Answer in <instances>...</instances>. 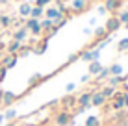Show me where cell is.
Masks as SVG:
<instances>
[{"mask_svg": "<svg viewBox=\"0 0 128 126\" xmlns=\"http://www.w3.org/2000/svg\"><path fill=\"white\" fill-rule=\"evenodd\" d=\"M72 123H74V115L70 113V111H67V110H61V111H58V113L54 115V124L56 126H69Z\"/></svg>", "mask_w": 128, "mask_h": 126, "instance_id": "1", "label": "cell"}, {"mask_svg": "<svg viewBox=\"0 0 128 126\" xmlns=\"http://www.w3.org/2000/svg\"><path fill=\"white\" fill-rule=\"evenodd\" d=\"M24 28L28 30V33H30V35H34V37H41V35H43L41 24H39L37 19H32V17H28V19L24 20Z\"/></svg>", "mask_w": 128, "mask_h": 126, "instance_id": "2", "label": "cell"}, {"mask_svg": "<svg viewBox=\"0 0 128 126\" xmlns=\"http://www.w3.org/2000/svg\"><path fill=\"white\" fill-rule=\"evenodd\" d=\"M124 95H126V93H122V91H115L112 102H110V108H112L113 111H122V110H126V108H124Z\"/></svg>", "mask_w": 128, "mask_h": 126, "instance_id": "3", "label": "cell"}, {"mask_svg": "<svg viewBox=\"0 0 128 126\" xmlns=\"http://www.w3.org/2000/svg\"><path fill=\"white\" fill-rule=\"evenodd\" d=\"M87 7H89V2H87V0H70V2H69L70 15H78V13L86 11Z\"/></svg>", "mask_w": 128, "mask_h": 126, "instance_id": "4", "label": "cell"}, {"mask_svg": "<svg viewBox=\"0 0 128 126\" xmlns=\"http://www.w3.org/2000/svg\"><path fill=\"white\" fill-rule=\"evenodd\" d=\"M80 59L86 63L96 61V59H100V50L98 48H86V50L80 52Z\"/></svg>", "mask_w": 128, "mask_h": 126, "instance_id": "5", "label": "cell"}, {"mask_svg": "<svg viewBox=\"0 0 128 126\" xmlns=\"http://www.w3.org/2000/svg\"><path fill=\"white\" fill-rule=\"evenodd\" d=\"M11 39L13 41H19V43H26L28 41V37H30V33H28V30L24 28V26H20V28H15V30H11Z\"/></svg>", "mask_w": 128, "mask_h": 126, "instance_id": "6", "label": "cell"}, {"mask_svg": "<svg viewBox=\"0 0 128 126\" xmlns=\"http://www.w3.org/2000/svg\"><path fill=\"white\" fill-rule=\"evenodd\" d=\"M45 17H46V19H50L52 22H58V20L63 19L65 15H63V13H61L56 6H48V7H45Z\"/></svg>", "mask_w": 128, "mask_h": 126, "instance_id": "7", "label": "cell"}, {"mask_svg": "<svg viewBox=\"0 0 128 126\" xmlns=\"http://www.w3.org/2000/svg\"><path fill=\"white\" fill-rule=\"evenodd\" d=\"M106 102H108V98H106L104 95L100 93V89H93V97H91V106L100 108V106H106Z\"/></svg>", "mask_w": 128, "mask_h": 126, "instance_id": "8", "label": "cell"}, {"mask_svg": "<svg viewBox=\"0 0 128 126\" xmlns=\"http://www.w3.org/2000/svg\"><path fill=\"white\" fill-rule=\"evenodd\" d=\"M121 22H119V19L117 17H108V20H106V24H104V28H106V32L112 35V33H115L119 28H121Z\"/></svg>", "mask_w": 128, "mask_h": 126, "instance_id": "9", "label": "cell"}, {"mask_svg": "<svg viewBox=\"0 0 128 126\" xmlns=\"http://www.w3.org/2000/svg\"><path fill=\"white\" fill-rule=\"evenodd\" d=\"M91 97H93V91H86V93H82V95H78L76 97V102H78V106H82V108H93L91 106Z\"/></svg>", "mask_w": 128, "mask_h": 126, "instance_id": "10", "label": "cell"}, {"mask_svg": "<svg viewBox=\"0 0 128 126\" xmlns=\"http://www.w3.org/2000/svg\"><path fill=\"white\" fill-rule=\"evenodd\" d=\"M17 61H19V56L4 54V58H2V61H0V65H2V67H6L8 71H10V69H13V67L17 65Z\"/></svg>", "mask_w": 128, "mask_h": 126, "instance_id": "11", "label": "cell"}, {"mask_svg": "<svg viewBox=\"0 0 128 126\" xmlns=\"http://www.w3.org/2000/svg\"><path fill=\"white\" fill-rule=\"evenodd\" d=\"M60 104H61V106H63V110H72V108L74 106H78V102H76V97H74V95L72 93H67V97H63V98H61V100H60Z\"/></svg>", "mask_w": 128, "mask_h": 126, "instance_id": "12", "label": "cell"}, {"mask_svg": "<svg viewBox=\"0 0 128 126\" xmlns=\"http://www.w3.org/2000/svg\"><path fill=\"white\" fill-rule=\"evenodd\" d=\"M19 98V95H15L13 91H4V97H2V106H6V108H10L13 102Z\"/></svg>", "mask_w": 128, "mask_h": 126, "instance_id": "13", "label": "cell"}, {"mask_svg": "<svg viewBox=\"0 0 128 126\" xmlns=\"http://www.w3.org/2000/svg\"><path fill=\"white\" fill-rule=\"evenodd\" d=\"M32 7H34V4H30V2H20V6H19V15H20V19H28L30 13H32Z\"/></svg>", "mask_w": 128, "mask_h": 126, "instance_id": "14", "label": "cell"}, {"mask_svg": "<svg viewBox=\"0 0 128 126\" xmlns=\"http://www.w3.org/2000/svg\"><path fill=\"white\" fill-rule=\"evenodd\" d=\"M104 6L108 9V13H115L117 9H121L122 0H104Z\"/></svg>", "mask_w": 128, "mask_h": 126, "instance_id": "15", "label": "cell"}, {"mask_svg": "<svg viewBox=\"0 0 128 126\" xmlns=\"http://www.w3.org/2000/svg\"><path fill=\"white\" fill-rule=\"evenodd\" d=\"M100 69H102V63H100V59H96V61H91L87 65V74L89 76H96L100 72Z\"/></svg>", "mask_w": 128, "mask_h": 126, "instance_id": "16", "label": "cell"}, {"mask_svg": "<svg viewBox=\"0 0 128 126\" xmlns=\"http://www.w3.org/2000/svg\"><path fill=\"white\" fill-rule=\"evenodd\" d=\"M20 46H22V43H19V41H11L8 43V46H6V54H13V56H17L19 54V50H20Z\"/></svg>", "mask_w": 128, "mask_h": 126, "instance_id": "17", "label": "cell"}, {"mask_svg": "<svg viewBox=\"0 0 128 126\" xmlns=\"http://www.w3.org/2000/svg\"><path fill=\"white\" fill-rule=\"evenodd\" d=\"M93 37H95V41H102V39L110 37V33L106 32V28H104V26H100V28L93 30Z\"/></svg>", "mask_w": 128, "mask_h": 126, "instance_id": "18", "label": "cell"}, {"mask_svg": "<svg viewBox=\"0 0 128 126\" xmlns=\"http://www.w3.org/2000/svg\"><path fill=\"white\" fill-rule=\"evenodd\" d=\"M30 17H32V19H37V20H41L43 17H45V7L34 6V7H32V13H30Z\"/></svg>", "mask_w": 128, "mask_h": 126, "instance_id": "19", "label": "cell"}, {"mask_svg": "<svg viewBox=\"0 0 128 126\" xmlns=\"http://www.w3.org/2000/svg\"><path fill=\"white\" fill-rule=\"evenodd\" d=\"M46 78H48V76H41L39 72H37V74H32V76H30V80H28V85H30V87H35L39 82H45Z\"/></svg>", "mask_w": 128, "mask_h": 126, "instance_id": "20", "label": "cell"}, {"mask_svg": "<svg viewBox=\"0 0 128 126\" xmlns=\"http://www.w3.org/2000/svg\"><path fill=\"white\" fill-rule=\"evenodd\" d=\"M115 87H112V85H104V87H100V93L104 95L106 98H108V100H112L113 98V95H115Z\"/></svg>", "mask_w": 128, "mask_h": 126, "instance_id": "21", "label": "cell"}, {"mask_svg": "<svg viewBox=\"0 0 128 126\" xmlns=\"http://www.w3.org/2000/svg\"><path fill=\"white\" fill-rule=\"evenodd\" d=\"M39 24H41V30H43V33L48 32V30H52L54 28V22H52L50 19H46V17H43L41 20H39Z\"/></svg>", "mask_w": 128, "mask_h": 126, "instance_id": "22", "label": "cell"}, {"mask_svg": "<svg viewBox=\"0 0 128 126\" xmlns=\"http://www.w3.org/2000/svg\"><path fill=\"white\" fill-rule=\"evenodd\" d=\"M11 24H13V17L11 15H4V13H2V22H0V28L8 30V28H11Z\"/></svg>", "mask_w": 128, "mask_h": 126, "instance_id": "23", "label": "cell"}, {"mask_svg": "<svg viewBox=\"0 0 128 126\" xmlns=\"http://www.w3.org/2000/svg\"><path fill=\"white\" fill-rule=\"evenodd\" d=\"M32 52H34V46L32 45H22V46H20V50H19V54H17V56H19V58H26V56H30V54H32Z\"/></svg>", "mask_w": 128, "mask_h": 126, "instance_id": "24", "label": "cell"}, {"mask_svg": "<svg viewBox=\"0 0 128 126\" xmlns=\"http://www.w3.org/2000/svg\"><path fill=\"white\" fill-rule=\"evenodd\" d=\"M110 76H112V74H110V67H102V69H100V72H98V74H96V82L108 80Z\"/></svg>", "mask_w": 128, "mask_h": 126, "instance_id": "25", "label": "cell"}, {"mask_svg": "<svg viewBox=\"0 0 128 126\" xmlns=\"http://www.w3.org/2000/svg\"><path fill=\"white\" fill-rule=\"evenodd\" d=\"M86 126H100V117L89 115V117L86 119Z\"/></svg>", "mask_w": 128, "mask_h": 126, "instance_id": "26", "label": "cell"}, {"mask_svg": "<svg viewBox=\"0 0 128 126\" xmlns=\"http://www.w3.org/2000/svg\"><path fill=\"white\" fill-rule=\"evenodd\" d=\"M110 74H112V76H121L122 74V67L119 63H113L112 67H110Z\"/></svg>", "mask_w": 128, "mask_h": 126, "instance_id": "27", "label": "cell"}, {"mask_svg": "<svg viewBox=\"0 0 128 126\" xmlns=\"http://www.w3.org/2000/svg\"><path fill=\"white\" fill-rule=\"evenodd\" d=\"M4 119L6 121H15L17 119V111L13 110V108H8V110L4 111Z\"/></svg>", "mask_w": 128, "mask_h": 126, "instance_id": "28", "label": "cell"}, {"mask_svg": "<svg viewBox=\"0 0 128 126\" xmlns=\"http://www.w3.org/2000/svg\"><path fill=\"white\" fill-rule=\"evenodd\" d=\"M117 52H128V37L121 39V41L117 43Z\"/></svg>", "mask_w": 128, "mask_h": 126, "instance_id": "29", "label": "cell"}, {"mask_svg": "<svg viewBox=\"0 0 128 126\" xmlns=\"http://www.w3.org/2000/svg\"><path fill=\"white\" fill-rule=\"evenodd\" d=\"M117 19H119V22H121L122 26H124L128 22V11H122V13H119L117 15Z\"/></svg>", "mask_w": 128, "mask_h": 126, "instance_id": "30", "label": "cell"}, {"mask_svg": "<svg viewBox=\"0 0 128 126\" xmlns=\"http://www.w3.org/2000/svg\"><path fill=\"white\" fill-rule=\"evenodd\" d=\"M50 2H52V0H35V2H34V6H39V7H48V6H50Z\"/></svg>", "mask_w": 128, "mask_h": 126, "instance_id": "31", "label": "cell"}, {"mask_svg": "<svg viewBox=\"0 0 128 126\" xmlns=\"http://www.w3.org/2000/svg\"><path fill=\"white\" fill-rule=\"evenodd\" d=\"M67 20H69L67 17H63V19H60L58 22H54V28H58V30H60L61 26H65V24H67Z\"/></svg>", "mask_w": 128, "mask_h": 126, "instance_id": "32", "label": "cell"}, {"mask_svg": "<svg viewBox=\"0 0 128 126\" xmlns=\"http://www.w3.org/2000/svg\"><path fill=\"white\" fill-rule=\"evenodd\" d=\"M6 74H8V69H6V67H2V65H0V84H2V82L6 80Z\"/></svg>", "mask_w": 128, "mask_h": 126, "instance_id": "33", "label": "cell"}, {"mask_svg": "<svg viewBox=\"0 0 128 126\" xmlns=\"http://www.w3.org/2000/svg\"><path fill=\"white\" fill-rule=\"evenodd\" d=\"M76 59H80V52H78V54H70L69 59H67V63H74Z\"/></svg>", "mask_w": 128, "mask_h": 126, "instance_id": "34", "label": "cell"}, {"mask_svg": "<svg viewBox=\"0 0 128 126\" xmlns=\"http://www.w3.org/2000/svg\"><path fill=\"white\" fill-rule=\"evenodd\" d=\"M96 11H98L100 15H106V13H108V9H106V6H104V4H100V6L96 7Z\"/></svg>", "mask_w": 128, "mask_h": 126, "instance_id": "35", "label": "cell"}, {"mask_svg": "<svg viewBox=\"0 0 128 126\" xmlns=\"http://www.w3.org/2000/svg\"><path fill=\"white\" fill-rule=\"evenodd\" d=\"M74 87H76V85H74L72 82H70V84H67V87H65V91H67V93L70 95V93H72V91H74Z\"/></svg>", "mask_w": 128, "mask_h": 126, "instance_id": "36", "label": "cell"}, {"mask_svg": "<svg viewBox=\"0 0 128 126\" xmlns=\"http://www.w3.org/2000/svg\"><path fill=\"white\" fill-rule=\"evenodd\" d=\"M6 43H4V41H0V52H6Z\"/></svg>", "mask_w": 128, "mask_h": 126, "instance_id": "37", "label": "cell"}, {"mask_svg": "<svg viewBox=\"0 0 128 126\" xmlns=\"http://www.w3.org/2000/svg\"><path fill=\"white\" fill-rule=\"evenodd\" d=\"M84 32H86V35H93V30L91 28H84Z\"/></svg>", "mask_w": 128, "mask_h": 126, "instance_id": "38", "label": "cell"}, {"mask_svg": "<svg viewBox=\"0 0 128 126\" xmlns=\"http://www.w3.org/2000/svg\"><path fill=\"white\" fill-rule=\"evenodd\" d=\"M89 78H91L89 74H84V76H82V82H84V84H86V82H89Z\"/></svg>", "mask_w": 128, "mask_h": 126, "instance_id": "39", "label": "cell"}, {"mask_svg": "<svg viewBox=\"0 0 128 126\" xmlns=\"http://www.w3.org/2000/svg\"><path fill=\"white\" fill-rule=\"evenodd\" d=\"M89 24H91V26H95V24H96V17H91V20H89Z\"/></svg>", "mask_w": 128, "mask_h": 126, "instance_id": "40", "label": "cell"}, {"mask_svg": "<svg viewBox=\"0 0 128 126\" xmlns=\"http://www.w3.org/2000/svg\"><path fill=\"white\" fill-rule=\"evenodd\" d=\"M124 108H126V110H128V93L124 95Z\"/></svg>", "mask_w": 128, "mask_h": 126, "instance_id": "41", "label": "cell"}, {"mask_svg": "<svg viewBox=\"0 0 128 126\" xmlns=\"http://www.w3.org/2000/svg\"><path fill=\"white\" fill-rule=\"evenodd\" d=\"M4 121H6L4 119V113H0V126H4Z\"/></svg>", "mask_w": 128, "mask_h": 126, "instance_id": "42", "label": "cell"}, {"mask_svg": "<svg viewBox=\"0 0 128 126\" xmlns=\"http://www.w3.org/2000/svg\"><path fill=\"white\" fill-rule=\"evenodd\" d=\"M6 126H17V121H10V123H8Z\"/></svg>", "mask_w": 128, "mask_h": 126, "instance_id": "43", "label": "cell"}, {"mask_svg": "<svg viewBox=\"0 0 128 126\" xmlns=\"http://www.w3.org/2000/svg\"><path fill=\"white\" fill-rule=\"evenodd\" d=\"M6 4H10V0H0V6H6Z\"/></svg>", "mask_w": 128, "mask_h": 126, "instance_id": "44", "label": "cell"}, {"mask_svg": "<svg viewBox=\"0 0 128 126\" xmlns=\"http://www.w3.org/2000/svg\"><path fill=\"white\" fill-rule=\"evenodd\" d=\"M2 97H4V89H0V106H2Z\"/></svg>", "mask_w": 128, "mask_h": 126, "instance_id": "45", "label": "cell"}, {"mask_svg": "<svg viewBox=\"0 0 128 126\" xmlns=\"http://www.w3.org/2000/svg\"><path fill=\"white\" fill-rule=\"evenodd\" d=\"M4 33H6V32H4V30H2V28H0V41H2V37H4Z\"/></svg>", "mask_w": 128, "mask_h": 126, "instance_id": "46", "label": "cell"}, {"mask_svg": "<svg viewBox=\"0 0 128 126\" xmlns=\"http://www.w3.org/2000/svg\"><path fill=\"white\" fill-rule=\"evenodd\" d=\"M58 2H63V4H69L70 0H58Z\"/></svg>", "mask_w": 128, "mask_h": 126, "instance_id": "47", "label": "cell"}, {"mask_svg": "<svg viewBox=\"0 0 128 126\" xmlns=\"http://www.w3.org/2000/svg\"><path fill=\"white\" fill-rule=\"evenodd\" d=\"M4 54H6V52H0V61H2V58H4Z\"/></svg>", "mask_w": 128, "mask_h": 126, "instance_id": "48", "label": "cell"}, {"mask_svg": "<svg viewBox=\"0 0 128 126\" xmlns=\"http://www.w3.org/2000/svg\"><path fill=\"white\" fill-rule=\"evenodd\" d=\"M17 126H28V124H24V123H17Z\"/></svg>", "mask_w": 128, "mask_h": 126, "instance_id": "49", "label": "cell"}, {"mask_svg": "<svg viewBox=\"0 0 128 126\" xmlns=\"http://www.w3.org/2000/svg\"><path fill=\"white\" fill-rule=\"evenodd\" d=\"M10 2H20V0H10Z\"/></svg>", "mask_w": 128, "mask_h": 126, "instance_id": "50", "label": "cell"}, {"mask_svg": "<svg viewBox=\"0 0 128 126\" xmlns=\"http://www.w3.org/2000/svg\"><path fill=\"white\" fill-rule=\"evenodd\" d=\"M124 28H126V30H128V22H126V24H124Z\"/></svg>", "mask_w": 128, "mask_h": 126, "instance_id": "51", "label": "cell"}, {"mask_svg": "<svg viewBox=\"0 0 128 126\" xmlns=\"http://www.w3.org/2000/svg\"><path fill=\"white\" fill-rule=\"evenodd\" d=\"M0 22H2V13H0Z\"/></svg>", "mask_w": 128, "mask_h": 126, "instance_id": "52", "label": "cell"}, {"mask_svg": "<svg viewBox=\"0 0 128 126\" xmlns=\"http://www.w3.org/2000/svg\"><path fill=\"white\" fill-rule=\"evenodd\" d=\"M100 126H104V124H100Z\"/></svg>", "mask_w": 128, "mask_h": 126, "instance_id": "53", "label": "cell"}]
</instances>
